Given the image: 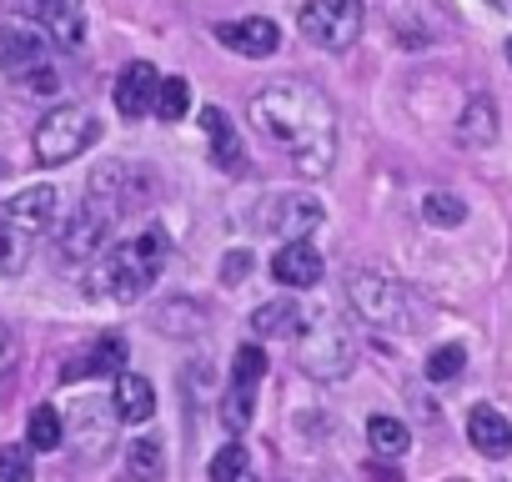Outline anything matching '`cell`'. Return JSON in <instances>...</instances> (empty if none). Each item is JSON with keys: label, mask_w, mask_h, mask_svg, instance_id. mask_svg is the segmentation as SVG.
I'll use <instances>...</instances> for the list:
<instances>
[{"label": "cell", "mask_w": 512, "mask_h": 482, "mask_svg": "<svg viewBox=\"0 0 512 482\" xmlns=\"http://www.w3.org/2000/svg\"><path fill=\"white\" fill-rule=\"evenodd\" d=\"M246 121L297 176H327L337 161V111L307 81H277L246 101Z\"/></svg>", "instance_id": "1"}, {"label": "cell", "mask_w": 512, "mask_h": 482, "mask_svg": "<svg viewBox=\"0 0 512 482\" xmlns=\"http://www.w3.org/2000/svg\"><path fill=\"white\" fill-rule=\"evenodd\" d=\"M166 257H171V236H166L161 226H146L141 236L121 241V247H106V252L96 257V267H91V297L121 302V307L141 302V297L156 287Z\"/></svg>", "instance_id": "2"}, {"label": "cell", "mask_w": 512, "mask_h": 482, "mask_svg": "<svg viewBox=\"0 0 512 482\" xmlns=\"http://www.w3.org/2000/svg\"><path fill=\"white\" fill-rule=\"evenodd\" d=\"M56 206H61L56 186H26L0 206V277L26 272L36 241L56 226Z\"/></svg>", "instance_id": "3"}, {"label": "cell", "mask_w": 512, "mask_h": 482, "mask_svg": "<svg viewBox=\"0 0 512 482\" xmlns=\"http://www.w3.org/2000/svg\"><path fill=\"white\" fill-rule=\"evenodd\" d=\"M51 46L56 41L36 21L26 26V16L0 21V71H6L16 86L36 91V96H56L61 91V76L51 66Z\"/></svg>", "instance_id": "4"}, {"label": "cell", "mask_w": 512, "mask_h": 482, "mask_svg": "<svg viewBox=\"0 0 512 482\" xmlns=\"http://www.w3.org/2000/svg\"><path fill=\"white\" fill-rule=\"evenodd\" d=\"M297 362L317 382H342L357 367V337L337 317H317L297 332Z\"/></svg>", "instance_id": "5"}, {"label": "cell", "mask_w": 512, "mask_h": 482, "mask_svg": "<svg viewBox=\"0 0 512 482\" xmlns=\"http://www.w3.org/2000/svg\"><path fill=\"white\" fill-rule=\"evenodd\" d=\"M347 307L357 312L362 327H377V332H407V292L397 277L387 272H352L347 277Z\"/></svg>", "instance_id": "6"}, {"label": "cell", "mask_w": 512, "mask_h": 482, "mask_svg": "<svg viewBox=\"0 0 512 482\" xmlns=\"http://www.w3.org/2000/svg\"><path fill=\"white\" fill-rule=\"evenodd\" d=\"M96 136H101L96 111H86V106H56V111L36 126V161H41V166H66V161H76L81 151H91Z\"/></svg>", "instance_id": "7"}, {"label": "cell", "mask_w": 512, "mask_h": 482, "mask_svg": "<svg viewBox=\"0 0 512 482\" xmlns=\"http://www.w3.org/2000/svg\"><path fill=\"white\" fill-rule=\"evenodd\" d=\"M116 206H106L101 196L86 191V206H76V216L61 226V241H56V257L66 267H86L96 262L106 247H111V231H116Z\"/></svg>", "instance_id": "8"}, {"label": "cell", "mask_w": 512, "mask_h": 482, "mask_svg": "<svg viewBox=\"0 0 512 482\" xmlns=\"http://www.w3.org/2000/svg\"><path fill=\"white\" fill-rule=\"evenodd\" d=\"M362 16H367L362 0H307L297 26H302V41H312L317 51L342 56V51L357 46V36H362Z\"/></svg>", "instance_id": "9"}, {"label": "cell", "mask_w": 512, "mask_h": 482, "mask_svg": "<svg viewBox=\"0 0 512 482\" xmlns=\"http://www.w3.org/2000/svg\"><path fill=\"white\" fill-rule=\"evenodd\" d=\"M322 201L307 196V191H277V196H262L256 206V226L267 236H282V241H297V236H312L322 226Z\"/></svg>", "instance_id": "10"}, {"label": "cell", "mask_w": 512, "mask_h": 482, "mask_svg": "<svg viewBox=\"0 0 512 482\" xmlns=\"http://www.w3.org/2000/svg\"><path fill=\"white\" fill-rule=\"evenodd\" d=\"M11 11L36 21L61 51H76L86 41V6L81 0H11Z\"/></svg>", "instance_id": "11"}, {"label": "cell", "mask_w": 512, "mask_h": 482, "mask_svg": "<svg viewBox=\"0 0 512 482\" xmlns=\"http://www.w3.org/2000/svg\"><path fill=\"white\" fill-rule=\"evenodd\" d=\"M146 176L131 166V161H106V166H96V176H91V196H101L106 206H116L121 216L131 211V206H141V196H146Z\"/></svg>", "instance_id": "12"}, {"label": "cell", "mask_w": 512, "mask_h": 482, "mask_svg": "<svg viewBox=\"0 0 512 482\" xmlns=\"http://www.w3.org/2000/svg\"><path fill=\"white\" fill-rule=\"evenodd\" d=\"M216 41H226L236 56L262 61V56H272V51L282 46V31H277V21H267V16H246V21H221V26H216Z\"/></svg>", "instance_id": "13"}, {"label": "cell", "mask_w": 512, "mask_h": 482, "mask_svg": "<svg viewBox=\"0 0 512 482\" xmlns=\"http://www.w3.org/2000/svg\"><path fill=\"white\" fill-rule=\"evenodd\" d=\"M272 277H277L282 287L307 292V287H317V282H322V252L312 247L307 236H297V241H287V247L272 257Z\"/></svg>", "instance_id": "14"}, {"label": "cell", "mask_w": 512, "mask_h": 482, "mask_svg": "<svg viewBox=\"0 0 512 482\" xmlns=\"http://www.w3.org/2000/svg\"><path fill=\"white\" fill-rule=\"evenodd\" d=\"M156 91H161V76H156V66H146V61H131V66L116 76V111L136 121V116L156 111Z\"/></svg>", "instance_id": "15"}, {"label": "cell", "mask_w": 512, "mask_h": 482, "mask_svg": "<svg viewBox=\"0 0 512 482\" xmlns=\"http://www.w3.org/2000/svg\"><path fill=\"white\" fill-rule=\"evenodd\" d=\"M111 412H116V422H131V427L151 422V417H156V387H151L141 372H116Z\"/></svg>", "instance_id": "16"}, {"label": "cell", "mask_w": 512, "mask_h": 482, "mask_svg": "<svg viewBox=\"0 0 512 482\" xmlns=\"http://www.w3.org/2000/svg\"><path fill=\"white\" fill-rule=\"evenodd\" d=\"M201 131L211 136V156H216V166L226 171V176H246V151H241V141H236V126L226 121V111H216V106H206L201 111Z\"/></svg>", "instance_id": "17"}, {"label": "cell", "mask_w": 512, "mask_h": 482, "mask_svg": "<svg viewBox=\"0 0 512 482\" xmlns=\"http://www.w3.org/2000/svg\"><path fill=\"white\" fill-rule=\"evenodd\" d=\"M121 367H126V337L106 332V337H96V347H91V352L71 357L61 377H66V382H76V377H116Z\"/></svg>", "instance_id": "18"}, {"label": "cell", "mask_w": 512, "mask_h": 482, "mask_svg": "<svg viewBox=\"0 0 512 482\" xmlns=\"http://www.w3.org/2000/svg\"><path fill=\"white\" fill-rule=\"evenodd\" d=\"M467 442H472L482 457H507V452H512V422H507L497 407H472V417H467Z\"/></svg>", "instance_id": "19"}, {"label": "cell", "mask_w": 512, "mask_h": 482, "mask_svg": "<svg viewBox=\"0 0 512 482\" xmlns=\"http://www.w3.org/2000/svg\"><path fill=\"white\" fill-rule=\"evenodd\" d=\"M457 141H462V146H492V141H497V106H492V96H472V101L462 106Z\"/></svg>", "instance_id": "20"}, {"label": "cell", "mask_w": 512, "mask_h": 482, "mask_svg": "<svg viewBox=\"0 0 512 482\" xmlns=\"http://www.w3.org/2000/svg\"><path fill=\"white\" fill-rule=\"evenodd\" d=\"M307 322H302V307L297 302H267L251 312V332L256 337H297Z\"/></svg>", "instance_id": "21"}, {"label": "cell", "mask_w": 512, "mask_h": 482, "mask_svg": "<svg viewBox=\"0 0 512 482\" xmlns=\"http://www.w3.org/2000/svg\"><path fill=\"white\" fill-rule=\"evenodd\" d=\"M367 442H372V452H377V457H402V452L412 447V432H407V422H397V417L377 412V417L367 422Z\"/></svg>", "instance_id": "22"}, {"label": "cell", "mask_w": 512, "mask_h": 482, "mask_svg": "<svg viewBox=\"0 0 512 482\" xmlns=\"http://www.w3.org/2000/svg\"><path fill=\"white\" fill-rule=\"evenodd\" d=\"M61 437H66L61 412H56L51 402H41V407L31 412V422H26V442H31L36 452H56V447H61Z\"/></svg>", "instance_id": "23"}, {"label": "cell", "mask_w": 512, "mask_h": 482, "mask_svg": "<svg viewBox=\"0 0 512 482\" xmlns=\"http://www.w3.org/2000/svg\"><path fill=\"white\" fill-rule=\"evenodd\" d=\"M251 417H256V382H231V392H226V402H221L226 432H246Z\"/></svg>", "instance_id": "24"}, {"label": "cell", "mask_w": 512, "mask_h": 482, "mask_svg": "<svg viewBox=\"0 0 512 482\" xmlns=\"http://www.w3.org/2000/svg\"><path fill=\"white\" fill-rule=\"evenodd\" d=\"M422 216H427L432 226H462V221H467V201H462L457 191H427V196H422Z\"/></svg>", "instance_id": "25"}, {"label": "cell", "mask_w": 512, "mask_h": 482, "mask_svg": "<svg viewBox=\"0 0 512 482\" xmlns=\"http://www.w3.org/2000/svg\"><path fill=\"white\" fill-rule=\"evenodd\" d=\"M186 111H191V86H186V76H166L161 91H156V116H161V121H181Z\"/></svg>", "instance_id": "26"}, {"label": "cell", "mask_w": 512, "mask_h": 482, "mask_svg": "<svg viewBox=\"0 0 512 482\" xmlns=\"http://www.w3.org/2000/svg\"><path fill=\"white\" fill-rule=\"evenodd\" d=\"M206 472H211V482H231V477H246L251 472V457H246V447H221Z\"/></svg>", "instance_id": "27"}, {"label": "cell", "mask_w": 512, "mask_h": 482, "mask_svg": "<svg viewBox=\"0 0 512 482\" xmlns=\"http://www.w3.org/2000/svg\"><path fill=\"white\" fill-rule=\"evenodd\" d=\"M267 377V352L262 347H236L231 357V382H262Z\"/></svg>", "instance_id": "28"}, {"label": "cell", "mask_w": 512, "mask_h": 482, "mask_svg": "<svg viewBox=\"0 0 512 482\" xmlns=\"http://www.w3.org/2000/svg\"><path fill=\"white\" fill-rule=\"evenodd\" d=\"M462 367H467V352H462L457 342H452V347H437V352L427 357V377H432V382H452Z\"/></svg>", "instance_id": "29"}, {"label": "cell", "mask_w": 512, "mask_h": 482, "mask_svg": "<svg viewBox=\"0 0 512 482\" xmlns=\"http://www.w3.org/2000/svg\"><path fill=\"white\" fill-rule=\"evenodd\" d=\"M31 442L26 447H6V452H0V482H26L31 472H36V462H31Z\"/></svg>", "instance_id": "30"}, {"label": "cell", "mask_w": 512, "mask_h": 482, "mask_svg": "<svg viewBox=\"0 0 512 482\" xmlns=\"http://www.w3.org/2000/svg\"><path fill=\"white\" fill-rule=\"evenodd\" d=\"M126 467H131L136 477H161V452H156V442H131Z\"/></svg>", "instance_id": "31"}, {"label": "cell", "mask_w": 512, "mask_h": 482, "mask_svg": "<svg viewBox=\"0 0 512 482\" xmlns=\"http://www.w3.org/2000/svg\"><path fill=\"white\" fill-rule=\"evenodd\" d=\"M16 367H21V342H16V332L6 322H0V387L16 377Z\"/></svg>", "instance_id": "32"}, {"label": "cell", "mask_w": 512, "mask_h": 482, "mask_svg": "<svg viewBox=\"0 0 512 482\" xmlns=\"http://www.w3.org/2000/svg\"><path fill=\"white\" fill-rule=\"evenodd\" d=\"M246 267H251V262H246V257H231V262H226V277H241V272H246Z\"/></svg>", "instance_id": "33"}, {"label": "cell", "mask_w": 512, "mask_h": 482, "mask_svg": "<svg viewBox=\"0 0 512 482\" xmlns=\"http://www.w3.org/2000/svg\"><path fill=\"white\" fill-rule=\"evenodd\" d=\"M492 11H502V16H512V0H487Z\"/></svg>", "instance_id": "34"}, {"label": "cell", "mask_w": 512, "mask_h": 482, "mask_svg": "<svg viewBox=\"0 0 512 482\" xmlns=\"http://www.w3.org/2000/svg\"><path fill=\"white\" fill-rule=\"evenodd\" d=\"M507 66H512V41H507Z\"/></svg>", "instance_id": "35"}]
</instances>
